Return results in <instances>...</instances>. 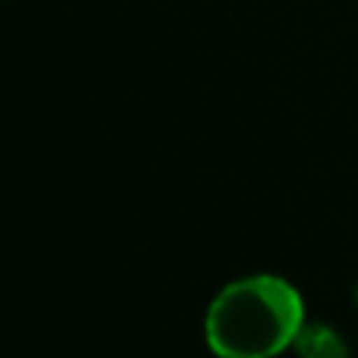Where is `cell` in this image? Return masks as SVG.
<instances>
[{"label":"cell","instance_id":"2","mask_svg":"<svg viewBox=\"0 0 358 358\" xmlns=\"http://www.w3.org/2000/svg\"><path fill=\"white\" fill-rule=\"evenodd\" d=\"M294 350L299 358H350L344 336L324 322H305L294 341Z\"/></svg>","mask_w":358,"mask_h":358},{"label":"cell","instance_id":"3","mask_svg":"<svg viewBox=\"0 0 358 358\" xmlns=\"http://www.w3.org/2000/svg\"><path fill=\"white\" fill-rule=\"evenodd\" d=\"M355 305H358V285H355Z\"/></svg>","mask_w":358,"mask_h":358},{"label":"cell","instance_id":"1","mask_svg":"<svg viewBox=\"0 0 358 358\" xmlns=\"http://www.w3.org/2000/svg\"><path fill=\"white\" fill-rule=\"evenodd\" d=\"M305 322V299L294 282L280 274H249L213 296L204 338L218 358H277L294 347Z\"/></svg>","mask_w":358,"mask_h":358}]
</instances>
